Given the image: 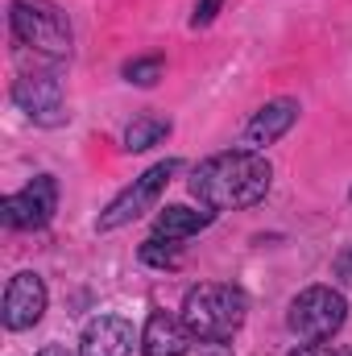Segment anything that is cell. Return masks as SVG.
<instances>
[{
  "label": "cell",
  "instance_id": "obj_4",
  "mask_svg": "<svg viewBox=\"0 0 352 356\" xmlns=\"http://www.w3.org/2000/svg\"><path fill=\"white\" fill-rule=\"evenodd\" d=\"M349 319V302L336 286H307L286 307V327L298 340H332Z\"/></svg>",
  "mask_w": 352,
  "mask_h": 356
},
{
  "label": "cell",
  "instance_id": "obj_3",
  "mask_svg": "<svg viewBox=\"0 0 352 356\" xmlns=\"http://www.w3.org/2000/svg\"><path fill=\"white\" fill-rule=\"evenodd\" d=\"M186 332L199 340V344H224L241 332L245 315H249V298L241 286H224V282H203V286H191L182 307H178Z\"/></svg>",
  "mask_w": 352,
  "mask_h": 356
},
{
  "label": "cell",
  "instance_id": "obj_1",
  "mask_svg": "<svg viewBox=\"0 0 352 356\" xmlns=\"http://www.w3.org/2000/svg\"><path fill=\"white\" fill-rule=\"evenodd\" d=\"M191 195L211 211H245L273 186V166L257 149H224L191 170Z\"/></svg>",
  "mask_w": 352,
  "mask_h": 356
},
{
  "label": "cell",
  "instance_id": "obj_18",
  "mask_svg": "<svg viewBox=\"0 0 352 356\" xmlns=\"http://www.w3.org/2000/svg\"><path fill=\"white\" fill-rule=\"evenodd\" d=\"M290 356H336V353H332L323 340H307V344H298V348H294Z\"/></svg>",
  "mask_w": 352,
  "mask_h": 356
},
{
  "label": "cell",
  "instance_id": "obj_17",
  "mask_svg": "<svg viewBox=\"0 0 352 356\" xmlns=\"http://www.w3.org/2000/svg\"><path fill=\"white\" fill-rule=\"evenodd\" d=\"M332 273H336V282H340V286H352V245L336 253V261H332Z\"/></svg>",
  "mask_w": 352,
  "mask_h": 356
},
{
  "label": "cell",
  "instance_id": "obj_15",
  "mask_svg": "<svg viewBox=\"0 0 352 356\" xmlns=\"http://www.w3.org/2000/svg\"><path fill=\"white\" fill-rule=\"evenodd\" d=\"M162 71H166V58L162 54H141V58H129L120 67V75H125L129 88H158Z\"/></svg>",
  "mask_w": 352,
  "mask_h": 356
},
{
  "label": "cell",
  "instance_id": "obj_2",
  "mask_svg": "<svg viewBox=\"0 0 352 356\" xmlns=\"http://www.w3.org/2000/svg\"><path fill=\"white\" fill-rule=\"evenodd\" d=\"M8 29L17 50H29L46 67H58L75 50L71 17L54 0H8Z\"/></svg>",
  "mask_w": 352,
  "mask_h": 356
},
{
  "label": "cell",
  "instance_id": "obj_13",
  "mask_svg": "<svg viewBox=\"0 0 352 356\" xmlns=\"http://www.w3.org/2000/svg\"><path fill=\"white\" fill-rule=\"evenodd\" d=\"M170 120L166 116H137L129 129H125V149L129 154H145V149H154L158 141H166L170 137Z\"/></svg>",
  "mask_w": 352,
  "mask_h": 356
},
{
  "label": "cell",
  "instance_id": "obj_7",
  "mask_svg": "<svg viewBox=\"0 0 352 356\" xmlns=\"http://www.w3.org/2000/svg\"><path fill=\"white\" fill-rule=\"evenodd\" d=\"M58 211V178L54 175H33L21 191L0 199V220L13 232H38L54 220Z\"/></svg>",
  "mask_w": 352,
  "mask_h": 356
},
{
  "label": "cell",
  "instance_id": "obj_16",
  "mask_svg": "<svg viewBox=\"0 0 352 356\" xmlns=\"http://www.w3.org/2000/svg\"><path fill=\"white\" fill-rule=\"evenodd\" d=\"M220 4H224V0H199V4H195V13H191V29L211 25V21H216V13H220Z\"/></svg>",
  "mask_w": 352,
  "mask_h": 356
},
{
  "label": "cell",
  "instance_id": "obj_19",
  "mask_svg": "<svg viewBox=\"0 0 352 356\" xmlns=\"http://www.w3.org/2000/svg\"><path fill=\"white\" fill-rule=\"evenodd\" d=\"M38 356H71V353H67L63 344H46V348H42V353H38Z\"/></svg>",
  "mask_w": 352,
  "mask_h": 356
},
{
  "label": "cell",
  "instance_id": "obj_11",
  "mask_svg": "<svg viewBox=\"0 0 352 356\" xmlns=\"http://www.w3.org/2000/svg\"><path fill=\"white\" fill-rule=\"evenodd\" d=\"M191 332L182 323V315L170 311H154L145 319V332H141V356H186L191 353Z\"/></svg>",
  "mask_w": 352,
  "mask_h": 356
},
{
  "label": "cell",
  "instance_id": "obj_5",
  "mask_svg": "<svg viewBox=\"0 0 352 356\" xmlns=\"http://www.w3.org/2000/svg\"><path fill=\"white\" fill-rule=\"evenodd\" d=\"M178 158H166V162H158V166H150L145 175H137L99 216H95V232H116V228H125V224H133V220H141L145 211H154V203L162 199V191H166V182L178 175Z\"/></svg>",
  "mask_w": 352,
  "mask_h": 356
},
{
  "label": "cell",
  "instance_id": "obj_21",
  "mask_svg": "<svg viewBox=\"0 0 352 356\" xmlns=\"http://www.w3.org/2000/svg\"><path fill=\"white\" fill-rule=\"evenodd\" d=\"M349 199H352V191H349Z\"/></svg>",
  "mask_w": 352,
  "mask_h": 356
},
{
  "label": "cell",
  "instance_id": "obj_10",
  "mask_svg": "<svg viewBox=\"0 0 352 356\" xmlns=\"http://www.w3.org/2000/svg\"><path fill=\"white\" fill-rule=\"evenodd\" d=\"M79 356H133V323L120 315H95L79 336Z\"/></svg>",
  "mask_w": 352,
  "mask_h": 356
},
{
  "label": "cell",
  "instance_id": "obj_6",
  "mask_svg": "<svg viewBox=\"0 0 352 356\" xmlns=\"http://www.w3.org/2000/svg\"><path fill=\"white\" fill-rule=\"evenodd\" d=\"M13 104L42 129H58L71 120L67 112V95H63V79L58 67H42V71H25L13 83Z\"/></svg>",
  "mask_w": 352,
  "mask_h": 356
},
{
  "label": "cell",
  "instance_id": "obj_14",
  "mask_svg": "<svg viewBox=\"0 0 352 356\" xmlns=\"http://www.w3.org/2000/svg\"><path fill=\"white\" fill-rule=\"evenodd\" d=\"M137 257H141V266H150V269H175L182 261V241H166V236H154L150 232L141 241Z\"/></svg>",
  "mask_w": 352,
  "mask_h": 356
},
{
  "label": "cell",
  "instance_id": "obj_20",
  "mask_svg": "<svg viewBox=\"0 0 352 356\" xmlns=\"http://www.w3.org/2000/svg\"><path fill=\"white\" fill-rule=\"evenodd\" d=\"M340 356H352V348H349V353H340Z\"/></svg>",
  "mask_w": 352,
  "mask_h": 356
},
{
  "label": "cell",
  "instance_id": "obj_12",
  "mask_svg": "<svg viewBox=\"0 0 352 356\" xmlns=\"http://www.w3.org/2000/svg\"><path fill=\"white\" fill-rule=\"evenodd\" d=\"M216 216H220V211H211V207L170 203L166 211L154 216V236H166V241H191V236H199L203 228H211Z\"/></svg>",
  "mask_w": 352,
  "mask_h": 356
},
{
  "label": "cell",
  "instance_id": "obj_8",
  "mask_svg": "<svg viewBox=\"0 0 352 356\" xmlns=\"http://www.w3.org/2000/svg\"><path fill=\"white\" fill-rule=\"evenodd\" d=\"M46 307H50V290H46L42 273L21 269V273L8 277V286H4V302H0V319H4L8 332H29L33 323H42Z\"/></svg>",
  "mask_w": 352,
  "mask_h": 356
},
{
  "label": "cell",
  "instance_id": "obj_9",
  "mask_svg": "<svg viewBox=\"0 0 352 356\" xmlns=\"http://www.w3.org/2000/svg\"><path fill=\"white\" fill-rule=\"evenodd\" d=\"M298 116H303V104H298L294 95H278V99L262 104V108L249 116V124L241 129V149H257V154H262L265 145H278V141L298 124Z\"/></svg>",
  "mask_w": 352,
  "mask_h": 356
}]
</instances>
